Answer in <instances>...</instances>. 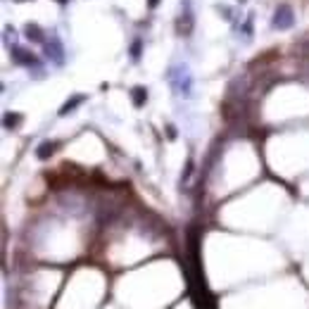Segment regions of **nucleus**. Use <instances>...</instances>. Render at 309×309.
I'll use <instances>...</instances> for the list:
<instances>
[{"instance_id":"f257e3e1","label":"nucleus","mask_w":309,"mask_h":309,"mask_svg":"<svg viewBox=\"0 0 309 309\" xmlns=\"http://www.w3.org/2000/svg\"><path fill=\"white\" fill-rule=\"evenodd\" d=\"M273 24L281 29V27H290L292 24V15L288 8H281L278 12H276V17H273Z\"/></svg>"},{"instance_id":"f03ea898","label":"nucleus","mask_w":309,"mask_h":309,"mask_svg":"<svg viewBox=\"0 0 309 309\" xmlns=\"http://www.w3.org/2000/svg\"><path fill=\"white\" fill-rule=\"evenodd\" d=\"M27 36L34 38V41H41V38H43V34L38 31V27H27Z\"/></svg>"},{"instance_id":"7ed1b4c3","label":"nucleus","mask_w":309,"mask_h":309,"mask_svg":"<svg viewBox=\"0 0 309 309\" xmlns=\"http://www.w3.org/2000/svg\"><path fill=\"white\" fill-rule=\"evenodd\" d=\"M154 3H157V0H150V5H154Z\"/></svg>"},{"instance_id":"20e7f679","label":"nucleus","mask_w":309,"mask_h":309,"mask_svg":"<svg viewBox=\"0 0 309 309\" xmlns=\"http://www.w3.org/2000/svg\"><path fill=\"white\" fill-rule=\"evenodd\" d=\"M60 3H67V0H60Z\"/></svg>"}]
</instances>
